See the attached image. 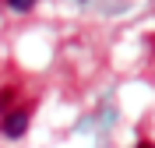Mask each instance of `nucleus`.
Here are the masks:
<instances>
[{
	"mask_svg": "<svg viewBox=\"0 0 155 148\" xmlns=\"http://www.w3.org/2000/svg\"><path fill=\"white\" fill-rule=\"evenodd\" d=\"M32 109H35V102H21V106H14L11 113H4L0 117V134L4 138H21L25 130H28V123H32Z\"/></svg>",
	"mask_w": 155,
	"mask_h": 148,
	"instance_id": "1",
	"label": "nucleus"
},
{
	"mask_svg": "<svg viewBox=\"0 0 155 148\" xmlns=\"http://www.w3.org/2000/svg\"><path fill=\"white\" fill-rule=\"evenodd\" d=\"M137 148H155V141H137Z\"/></svg>",
	"mask_w": 155,
	"mask_h": 148,
	"instance_id": "4",
	"label": "nucleus"
},
{
	"mask_svg": "<svg viewBox=\"0 0 155 148\" xmlns=\"http://www.w3.org/2000/svg\"><path fill=\"white\" fill-rule=\"evenodd\" d=\"M7 7H11V11H21V14H25V11H32V7H35V0H7Z\"/></svg>",
	"mask_w": 155,
	"mask_h": 148,
	"instance_id": "3",
	"label": "nucleus"
},
{
	"mask_svg": "<svg viewBox=\"0 0 155 148\" xmlns=\"http://www.w3.org/2000/svg\"><path fill=\"white\" fill-rule=\"evenodd\" d=\"M18 95H21V85H14V81H11V85H0V117L14 109Z\"/></svg>",
	"mask_w": 155,
	"mask_h": 148,
	"instance_id": "2",
	"label": "nucleus"
}]
</instances>
